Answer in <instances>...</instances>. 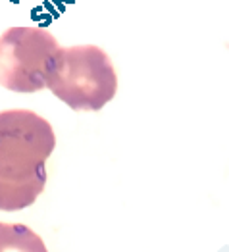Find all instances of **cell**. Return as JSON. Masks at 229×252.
Returning <instances> with one entry per match:
<instances>
[{
	"mask_svg": "<svg viewBox=\"0 0 229 252\" xmlns=\"http://www.w3.org/2000/svg\"><path fill=\"white\" fill-rule=\"evenodd\" d=\"M56 50V37L42 27L6 29L0 35V85L14 93L42 91Z\"/></svg>",
	"mask_w": 229,
	"mask_h": 252,
	"instance_id": "obj_3",
	"label": "cell"
},
{
	"mask_svg": "<svg viewBox=\"0 0 229 252\" xmlns=\"http://www.w3.org/2000/svg\"><path fill=\"white\" fill-rule=\"evenodd\" d=\"M0 252H48V249L27 225L0 221Z\"/></svg>",
	"mask_w": 229,
	"mask_h": 252,
	"instance_id": "obj_4",
	"label": "cell"
},
{
	"mask_svg": "<svg viewBox=\"0 0 229 252\" xmlns=\"http://www.w3.org/2000/svg\"><path fill=\"white\" fill-rule=\"evenodd\" d=\"M46 87L75 112H98L118 93L116 67L95 44L64 46L52 54Z\"/></svg>",
	"mask_w": 229,
	"mask_h": 252,
	"instance_id": "obj_2",
	"label": "cell"
},
{
	"mask_svg": "<svg viewBox=\"0 0 229 252\" xmlns=\"http://www.w3.org/2000/svg\"><path fill=\"white\" fill-rule=\"evenodd\" d=\"M54 147V129L37 112H0V210L35 204L46 185V160Z\"/></svg>",
	"mask_w": 229,
	"mask_h": 252,
	"instance_id": "obj_1",
	"label": "cell"
}]
</instances>
